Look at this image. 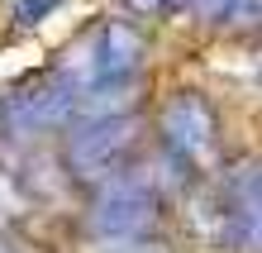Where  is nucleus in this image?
<instances>
[{
    "label": "nucleus",
    "mask_w": 262,
    "mask_h": 253,
    "mask_svg": "<svg viewBox=\"0 0 262 253\" xmlns=\"http://www.w3.org/2000/svg\"><path fill=\"white\" fill-rule=\"evenodd\" d=\"M81 86H86V67H81V57H72L67 67H57L48 76H34V82H24L19 91H10L5 124L14 134H43V129H53V124H62L72 115Z\"/></svg>",
    "instance_id": "obj_1"
},
{
    "label": "nucleus",
    "mask_w": 262,
    "mask_h": 253,
    "mask_svg": "<svg viewBox=\"0 0 262 253\" xmlns=\"http://www.w3.org/2000/svg\"><path fill=\"white\" fill-rule=\"evenodd\" d=\"M134 139H138V120L124 115V110H115V115H86L67 134L62 163L76 182H100L119 167V158L134 148Z\"/></svg>",
    "instance_id": "obj_2"
},
{
    "label": "nucleus",
    "mask_w": 262,
    "mask_h": 253,
    "mask_svg": "<svg viewBox=\"0 0 262 253\" xmlns=\"http://www.w3.org/2000/svg\"><path fill=\"white\" fill-rule=\"evenodd\" d=\"M158 220V186L148 172H124L115 177L91 205V229L100 239H143Z\"/></svg>",
    "instance_id": "obj_3"
},
{
    "label": "nucleus",
    "mask_w": 262,
    "mask_h": 253,
    "mask_svg": "<svg viewBox=\"0 0 262 253\" xmlns=\"http://www.w3.org/2000/svg\"><path fill=\"white\" fill-rule=\"evenodd\" d=\"M257 201H262L257 196V167L248 163L214 191L200 229L210 239H220L224 248H257Z\"/></svg>",
    "instance_id": "obj_4"
},
{
    "label": "nucleus",
    "mask_w": 262,
    "mask_h": 253,
    "mask_svg": "<svg viewBox=\"0 0 262 253\" xmlns=\"http://www.w3.org/2000/svg\"><path fill=\"white\" fill-rule=\"evenodd\" d=\"M162 144L172 148L181 163H195V167L214 163V153H220V120H214L210 101L195 96V91H181V96L167 101V110H162Z\"/></svg>",
    "instance_id": "obj_5"
},
{
    "label": "nucleus",
    "mask_w": 262,
    "mask_h": 253,
    "mask_svg": "<svg viewBox=\"0 0 262 253\" xmlns=\"http://www.w3.org/2000/svg\"><path fill=\"white\" fill-rule=\"evenodd\" d=\"M143 53H148L143 34H138L134 24H124V20H110V24L96 34V43L81 53L86 82H124V76H138Z\"/></svg>",
    "instance_id": "obj_6"
},
{
    "label": "nucleus",
    "mask_w": 262,
    "mask_h": 253,
    "mask_svg": "<svg viewBox=\"0 0 262 253\" xmlns=\"http://www.w3.org/2000/svg\"><path fill=\"white\" fill-rule=\"evenodd\" d=\"M191 10L200 14V20H234V14H243L248 10V20L257 14V0H191Z\"/></svg>",
    "instance_id": "obj_7"
},
{
    "label": "nucleus",
    "mask_w": 262,
    "mask_h": 253,
    "mask_svg": "<svg viewBox=\"0 0 262 253\" xmlns=\"http://www.w3.org/2000/svg\"><path fill=\"white\" fill-rule=\"evenodd\" d=\"M57 5H62V0H14V20L19 24H38V20H48Z\"/></svg>",
    "instance_id": "obj_8"
},
{
    "label": "nucleus",
    "mask_w": 262,
    "mask_h": 253,
    "mask_svg": "<svg viewBox=\"0 0 262 253\" xmlns=\"http://www.w3.org/2000/svg\"><path fill=\"white\" fill-rule=\"evenodd\" d=\"M110 253H167V248H158V244H143V239H119Z\"/></svg>",
    "instance_id": "obj_9"
},
{
    "label": "nucleus",
    "mask_w": 262,
    "mask_h": 253,
    "mask_svg": "<svg viewBox=\"0 0 262 253\" xmlns=\"http://www.w3.org/2000/svg\"><path fill=\"white\" fill-rule=\"evenodd\" d=\"M162 5H167V0H129V10H134V14H158Z\"/></svg>",
    "instance_id": "obj_10"
},
{
    "label": "nucleus",
    "mask_w": 262,
    "mask_h": 253,
    "mask_svg": "<svg viewBox=\"0 0 262 253\" xmlns=\"http://www.w3.org/2000/svg\"><path fill=\"white\" fill-rule=\"evenodd\" d=\"M0 253H5V248H0Z\"/></svg>",
    "instance_id": "obj_11"
}]
</instances>
